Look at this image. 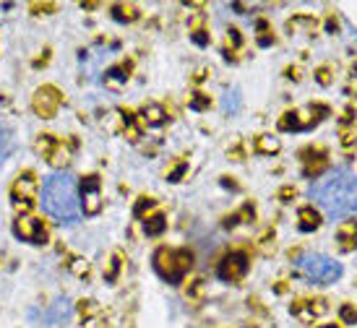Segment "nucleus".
<instances>
[{
    "label": "nucleus",
    "mask_w": 357,
    "mask_h": 328,
    "mask_svg": "<svg viewBox=\"0 0 357 328\" xmlns=\"http://www.w3.org/2000/svg\"><path fill=\"white\" fill-rule=\"evenodd\" d=\"M308 196L332 219H347L357 211V175L336 167L310 185Z\"/></svg>",
    "instance_id": "nucleus-1"
},
{
    "label": "nucleus",
    "mask_w": 357,
    "mask_h": 328,
    "mask_svg": "<svg viewBox=\"0 0 357 328\" xmlns=\"http://www.w3.org/2000/svg\"><path fill=\"white\" fill-rule=\"evenodd\" d=\"M39 206L55 222H76L81 214L76 177L71 172H52L50 177H45L42 190H39Z\"/></svg>",
    "instance_id": "nucleus-2"
},
{
    "label": "nucleus",
    "mask_w": 357,
    "mask_h": 328,
    "mask_svg": "<svg viewBox=\"0 0 357 328\" xmlns=\"http://www.w3.org/2000/svg\"><path fill=\"white\" fill-rule=\"evenodd\" d=\"M298 271L300 276H305L313 284H334V281L342 279V274H345L339 260L321 256V253H305V256H300Z\"/></svg>",
    "instance_id": "nucleus-3"
},
{
    "label": "nucleus",
    "mask_w": 357,
    "mask_h": 328,
    "mask_svg": "<svg viewBox=\"0 0 357 328\" xmlns=\"http://www.w3.org/2000/svg\"><path fill=\"white\" fill-rule=\"evenodd\" d=\"M159 260H167V266H156L159 274L170 281H180L183 279V274L188 271L191 266V256H185V253H170V250H159L156 253Z\"/></svg>",
    "instance_id": "nucleus-4"
},
{
    "label": "nucleus",
    "mask_w": 357,
    "mask_h": 328,
    "mask_svg": "<svg viewBox=\"0 0 357 328\" xmlns=\"http://www.w3.org/2000/svg\"><path fill=\"white\" fill-rule=\"evenodd\" d=\"M245 271H248V256L245 253H229V256L222 258L216 274L225 281H238L245 276Z\"/></svg>",
    "instance_id": "nucleus-5"
},
{
    "label": "nucleus",
    "mask_w": 357,
    "mask_h": 328,
    "mask_svg": "<svg viewBox=\"0 0 357 328\" xmlns=\"http://www.w3.org/2000/svg\"><path fill=\"white\" fill-rule=\"evenodd\" d=\"M81 209L83 214H99L102 209V190H99V180L96 177H86L81 185Z\"/></svg>",
    "instance_id": "nucleus-6"
},
{
    "label": "nucleus",
    "mask_w": 357,
    "mask_h": 328,
    "mask_svg": "<svg viewBox=\"0 0 357 328\" xmlns=\"http://www.w3.org/2000/svg\"><path fill=\"white\" fill-rule=\"evenodd\" d=\"M58 94L55 89H39L37 92V99H34V110L39 115H52L55 110H58Z\"/></svg>",
    "instance_id": "nucleus-7"
},
{
    "label": "nucleus",
    "mask_w": 357,
    "mask_h": 328,
    "mask_svg": "<svg viewBox=\"0 0 357 328\" xmlns=\"http://www.w3.org/2000/svg\"><path fill=\"white\" fill-rule=\"evenodd\" d=\"M16 234L26 237L29 243H45V229H42V224L34 222V219H19Z\"/></svg>",
    "instance_id": "nucleus-8"
},
{
    "label": "nucleus",
    "mask_w": 357,
    "mask_h": 328,
    "mask_svg": "<svg viewBox=\"0 0 357 328\" xmlns=\"http://www.w3.org/2000/svg\"><path fill=\"white\" fill-rule=\"evenodd\" d=\"M165 227H167L165 216H152V219H146V224H143V232L154 237V234L165 232Z\"/></svg>",
    "instance_id": "nucleus-9"
},
{
    "label": "nucleus",
    "mask_w": 357,
    "mask_h": 328,
    "mask_svg": "<svg viewBox=\"0 0 357 328\" xmlns=\"http://www.w3.org/2000/svg\"><path fill=\"white\" fill-rule=\"evenodd\" d=\"M222 107H225V112H238L240 110V92L238 89H232V92L225 94V99H222Z\"/></svg>",
    "instance_id": "nucleus-10"
},
{
    "label": "nucleus",
    "mask_w": 357,
    "mask_h": 328,
    "mask_svg": "<svg viewBox=\"0 0 357 328\" xmlns=\"http://www.w3.org/2000/svg\"><path fill=\"white\" fill-rule=\"evenodd\" d=\"M13 152V133L8 128H0V154L8 156Z\"/></svg>",
    "instance_id": "nucleus-11"
},
{
    "label": "nucleus",
    "mask_w": 357,
    "mask_h": 328,
    "mask_svg": "<svg viewBox=\"0 0 357 328\" xmlns=\"http://www.w3.org/2000/svg\"><path fill=\"white\" fill-rule=\"evenodd\" d=\"M258 152H263V154L279 152V141H276L274 136H261V139H258Z\"/></svg>",
    "instance_id": "nucleus-12"
},
{
    "label": "nucleus",
    "mask_w": 357,
    "mask_h": 328,
    "mask_svg": "<svg viewBox=\"0 0 357 328\" xmlns=\"http://www.w3.org/2000/svg\"><path fill=\"white\" fill-rule=\"evenodd\" d=\"M300 219H303V229H316V227H318V214H316V211L310 214V211L305 209L300 214Z\"/></svg>",
    "instance_id": "nucleus-13"
},
{
    "label": "nucleus",
    "mask_w": 357,
    "mask_h": 328,
    "mask_svg": "<svg viewBox=\"0 0 357 328\" xmlns=\"http://www.w3.org/2000/svg\"><path fill=\"white\" fill-rule=\"evenodd\" d=\"M149 115V123H162V117H165V112L159 110V107H149V110H143V117Z\"/></svg>",
    "instance_id": "nucleus-14"
},
{
    "label": "nucleus",
    "mask_w": 357,
    "mask_h": 328,
    "mask_svg": "<svg viewBox=\"0 0 357 328\" xmlns=\"http://www.w3.org/2000/svg\"><path fill=\"white\" fill-rule=\"evenodd\" d=\"M342 318L352 323V320H357V313H355V310H352V307H345V310H342Z\"/></svg>",
    "instance_id": "nucleus-15"
},
{
    "label": "nucleus",
    "mask_w": 357,
    "mask_h": 328,
    "mask_svg": "<svg viewBox=\"0 0 357 328\" xmlns=\"http://www.w3.org/2000/svg\"><path fill=\"white\" fill-rule=\"evenodd\" d=\"M323 328H336V326H323Z\"/></svg>",
    "instance_id": "nucleus-16"
}]
</instances>
